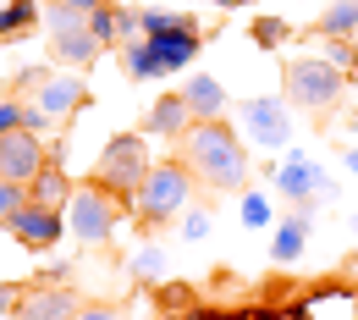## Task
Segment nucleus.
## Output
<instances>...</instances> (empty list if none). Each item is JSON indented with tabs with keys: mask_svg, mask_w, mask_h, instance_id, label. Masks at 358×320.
Listing matches in <instances>:
<instances>
[{
	"mask_svg": "<svg viewBox=\"0 0 358 320\" xmlns=\"http://www.w3.org/2000/svg\"><path fill=\"white\" fill-rule=\"evenodd\" d=\"M182 166L215 193H243L248 188V144L231 122H193L182 133Z\"/></svg>",
	"mask_w": 358,
	"mask_h": 320,
	"instance_id": "nucleus-1",
	"label": "nucleus"
},
{
	"mask_svg": "<svg viewBox=\"0 0 358 320\" xmlns=\"http://www.w3.org/2000/svg\"><path fill=\"white\" fill-rule=\"evenodd\" d=\"M187 193H193V172H187L182 160H160V166H149V177L138 183V193H133V216L143 221V227H160V221L182 216Z\"/></svg>",
	"mask_w": 358,
	"mask_h": 320,
	"instance_id": "nucleus-2",
	"label": "nucleus"
},
{
	"mask_svg": "<svg viewBox=\"0 0 358 320\" xmlns=\"http://www.w3.org/2000/svg\"><path fill=\"white\" fill-rule=\"evenodd\" d=\"M348 89V72L342 67H331L325 55H298V61H287V72H281V94L298 105V111H331L336 99Z\"/></svg>",
	"mask_w": 358,
	"mask_h": 320,
	"instance_id": "nucleus-3",
	"label": "nucleus"
},
{
	"mask_svg": "<svg viewBox=\"0 0 358 320\" xmlns=\"http://www.w3.org/2000/svg\"><path fill=\"white\" fill-rule=\"evenodd\" d=\"M143 177H149V144H143V133H116L99 149V160H94V183L105 193H116V199H127V204H133Z\"/></svg>",
	"mask_w": 358,
	"mask_h": 320,
	"instance_id": "nucleus-4",
	"label": "nucleus"
},
{
	"mask_svg": "<svg viewBox=\"0 0 358 320\" xmlns=\"http://www.w3.org/2000/svg\"><path fill=\"white\" fill-rule=\"evenodd\" d=\"M292 99L287 94H259V99H243L237 105V133H243V144L248 149H281V144H292L298 138V127H292Z\"/></svg>",
	"mask_w": 358,
	"mask_h": 320,
	"instance_id": "nucleus-5",
	"label": "nucleus"
},
{
	"mask_svg": "<svg viewBox=\"0 0 358 320\" xmlns=\"http://www.w3.org/2000/svg\"><path fill=\"white\" fill-rule=\"evenodd\" d=\"M116 221H122V199L105 193L99 183H83L72 193V204H66V227H72L78 243H89V249L110 243V237H116Z\"/></svg>",
	"mask_w": 358,
	"mask_h": 320,
	"instance_id": "nucleus-6",
	"label": "nucleus"
},
{
	"mask_svg": "<svg viewBox=\"0 0 358 320\" xmlns=\"http://www.w3.org/2000/svg\"><path fill=\"white\" fill-rule=\"evenodd\" d=\"M45 166H50V155H45V144H39V133L17 127V133L0 138V177H6V183H22V188H28Z\"/></svg>",
	"mask_w": 358,
	"mask_h": 320,
	"instance_id": "nucleus-7",
	"label": "nucleus"
},
{
	"mask_svg": "<svg viewBox=\"0 0 358 320\" xmlns=\"http://www.w3.org/2000/svg\"><path fill=\"white\" fill-rule=\"evenodd\" d=\"M78 315H83V298L72 287H50V281L22 287V298L11 309V320H78Z\"/></svg>",
	"mask_w": 358,
	"mask_h": 320,
	"instance_id": "nucleus-8",
	"label": "nucleus"
},
{
	"mask_svg": "<svg viewBox=\"0 0 358 320\" xmlns=\"http://www.w3.org/2000/svg\"><path fill=\"white\" fill-rule=\"evenodd\" d=\"M270 188L281 193V204H287V210H298V204H320V166L303 160V155H287V160L275 166Z\"/></svg>",
	"mask_w": 358,
	"mask_h": 320,
	"instance_id": "nucleus-9",
	"label": "nucleus"
},
{
	"mask_svg": "<svg viewBox=\"0 0 358 320\" xmlns=\"http://www.w3.org/2000/svg\"><path fill=\"white\" fill-rule=\"evenodd\" d=\"M11 232H17V243H22V249H55V243H61V232H72V227H66V216H61V210H50V204H34V199H28V204L17 210Z\"/></svg>",
	"mask_w": 358,
	"mask_h": 320,
	"instance_id": "nucleus-10",
	"label": "nucleus"
},
{
	"mask_svg": "<svg viewBox=\"0 0 358 320\" xmlns=\"http://www.w3.org/2000/svg\"><path fill=\"white\" fill-rule=\"evenodd\" d=\"M34 99L45 105L55 122H72V116H78V111L89 105L94 94H89V83H83L78 72H50V78H45V89L34 94Z\"/></svg>",
	"mask_w": 358,
	"mask_h": 320,
	"instance_id": "nucleus-11",
	"label": "nucleus"
},
{
	"mask_svg": "<svg viewBox=\"0 0 358 320\" xmlns=\"http://www.w3.org/2000/svg\"><path fill=\"white\" fill-rule=\"evenodd\" d=\"M292 315H298V320H358V293H353V287H342V281L314 287Z\"/></svg>",
	"mask_w": 358,
	"mask_h": 320,
	"instance_id": "nucleus-12",
	"label": "nucleus"
},
{
	"mask_svg": "<svg viewBox=\"0 0 358 320\" xmlns=\"http://www.w3.org/2000/svg\"><path fill=\"white\" fill-rule=\"evenodd\" d=\"M199 39H204V28H199V17L193 22H177V28H166V34H149V45L160 50V61H166V72H182V67H193V55H199Z\"/></svg>",
	"mask_w": 358,
	"mask_h": 320,
	"instance_id": "nucleus-13",
	"label": "nucleus"
},
{
	"mask_svg": "<svg viewBox=\"0 0 358 320\" xmlns=\"http://www.w3.org/2000/svg\"><path fill=\"white\" fill-rule=\"evenodd\" d=\"M309 227H314V204L287 210L281 227H275V237H270V260H275V265H292V260L303 254V243H309Z\"/></svg>",
	"mask_w": 358,
	"mask_h": 320,
	"instance_id": "nucleus-14",
	"label": "nucleus"
},
{
	"mask_svg": "<svg viewBox=\"0 0 358 320\" xmlns=\"http://www.w3.org/2000/svg\"><path fill=\"white\" fill-rule=\"evenodd\" d=\"M99 39H94L89 28H72V34H50V61L55 67H72V72H83V67H94L99 61Z\"/></svg>",
	"mask_w": 358,
	"mask_h": 320,
	"instance_id": "nucleus-15",
	"label": "nucleus"
},
{
	"mask_svg": "<svg viewBox=\"0 0 358 320\" xmlns=\"http://www.w3.org/2000/svg\"><path fill=\"white\" fill-rule=\"evenodd\" d=\"M182 99H187L193 122H221L226 116V89H221V78H210V72H193L187 89H182Z\"/></svg>",
	"mask_w": 358,
	"mask_h": 320,
	"instance_id": "nucleus-16",
	"label": "nucleus"
},
{
	"mask_svg": "<svg viewBox=\"0 0 358 320\" xmlns=\"http://www.w3.org/2000/svg\"><path fill=\"white\" fill-rule=\"evenodd\" d=\"M193 127V111H187V99L177 94H160L155 105H149V122H143V133H155V138H182Z\"/></svg>",
	"mask_w": 358,
	"mask_h": 320,
	"instance_id": "nucleus-17",
	"label": "nucleus"
},
{
	"mask_svg": "<svg viewBox=\"0 0 358 320\" xmlns=\"http://www.w3.org/2000/svg\"><path fill=\"white\" fill-rule=\"evenodd\" d=\"M72 193H78V188H72V177H66V166H61V160H50L45 172L28 183V199H34V204H50V210H66V204H72Z\"/></svg>",
	"mask_w": 358,
	"mask_h": 320,
	"instance_id": "nucleus-18",
	"label": "nucleus"
},
{
	"mask_svg": "<svg viewBox=\"0 0 358 320\" xmlns=\"http://www.w3.org/2000/svg\"><path fill=\"white\" fill-rule=\"evenodd\" d=\"M122 67H127V78H133V83L166 78V61H160V50L149 45V39H138V45H122Z\"/></svg>",
	"mask_w": 358,
	"mask_h": 320,
	"instance_id": "nucleus-19",
	"label": "nucleus"
},
{
	"mask_svg": "<svg viewBox=\"0 0 358 320\" xmlns=\"http://www.w3.org/2000/svg\"><path fill=\"white\" fill-rule=\"evenodd\" d=\"M314 34H331V39H353L358 34V0H331L314 22Z\"/></svg>",
	"mask_w": 358,
	"mask_h": 320,
	"instance_id": "nucleus-20",
	"label": "nucleus"
},
{
	"mask_svg": "<svg viewBox=\"0 0 358 320\" xmlns=\"http://www.w3.org/2000/svg\"><path fill=\"white\" fill-rule=\"evenodd\" d=\"M34 22H45V11H39L34 0H11V6H0V39H17V34H28Z\"/></svg>",
	"mask_w": 358,
	"mask_h": 320,
	"instance_id": "nucleus-21",
	"label": "nucleus"
},
{
	"mask_svg": "<svg viewBox=\"0 0 358 320\" xmlns=\"http://www.w3.org/2000/svg\"><path fill=\"white\" fill-rule=\"evenodd\" d=\"M127 276H133V281H160V276H166V249H160V243H143V249H133Z\"/></svg>",
	"mask_w": 358,
	"mask_h": 320,
	"instance_id": "nucleus-22",
	"label": "nucleus"
},
{
	"mask_svg": "<svg viewBox=\"0 0 358 320\" xmlns=\"http://www.w3.org/2000/svg\"><path fill=\"white\" fill-rule=\"evenodd\" d=\"M89 34L99 39V45L122 50V6H116V0H105L99 11H89Z\"/></svg>",
	"mask_w": 358,
	"mask_h": 320,
	"instance_id": "nucleus-23",
	"label": "nucleus"
},
{
	"mask_svg": "<svg viewBox=\"0 0 358 320\" xmlns=\"http://www.w3.org/2000/svg\"><path fill=\"white\" fill-rule=\"evenodd\" d=\"M314 45H320V55H325L331 67H342L348 78L358 72V45H353V39H331V34H314Z\"/></svg>",
	"mask_w": 358,
	"mask_h": 320,
	"instance_id": "nucleus-24",
	"label": "nucleus"
},
{
	"mask_svg": "<svg viewBox=\"0 0 358 320\" xmlns=\"http://www.w3.org/2000/svg\"><path fill=\"white\" fill-rule=\"evenodd\" d=\"M72 28H89V11H72V6L50 0L45 6V34H72Z\"/></svg>",
	"mask_w": 358,
	"mask_h": 320,
	"instance_id": "nucleus-25",
	"label": "nucleus"
},
{
	"mask_svg": "<svg viewBox=\"0 0 358 320\" xmlns=\"http://www.w3.org/2000/svg\"><path fill=\"white\" fill-rule=\"evenodd\" d=\"M292 39V22H281V17H254V45L259 50H275Z\"/></svg>",
	"mask_w": 358,
	"mask_h": 320,
	"instance_id": "nucleus-26",
	"label": "nucleus"
},
{
	"mask_svg": "<svg viewBox=\"0 0 358 320\" xmlns=\"http://www.w3.org/2000/svg\"><path fill=\"white\" fill-rule=\"evenodd\" d=\"M177 232H182V243H204V237L215 232V216H210V210H187L177 221Z\"/></svg>",
	"mask_w": 358,
	"mask_h": 320,
	"instance_id": "nucleus-27",
	"label": "nucleus"
},
{
	"mask_svg": "<svg viewBox=\"0 0 358 320\" xmlns=\"http://www.w3.org/2000/svg\"><path fill=\"white\" fill-rule=\"evenodd\" d=\"M22 204H28V188H22V183H6V177H0V227H11Z\"/></svg>",
	"mask_w": 358,
	"mask_h": 320,
	"instance_id": "nucleus-28",
	"label": "nucleus"
},
{
	"mask_svg": "<svg viewBox=\"0 0 358 320\" xmlns=\"http://www.w3.org/2000/svg\"><path fill=\"white\" fill-rule=\"evenodd\" d=\"M243 227H270V199L259 188H243Z\"/></svg>",
	"mask_w": 358,
	"mask_h": 320,
	"instance_id": "nucleus-29",
	"label": "nucleus"
},
{
	"mask_svg": "<svg viewBox=\"0 0 358 320\" xmlns=\"http://www.w3.org/2000/svg\"><path fill=\"white\" fill-rule=\"evenodd\" d=\"M45 78H50V67H22V72L11 78V89H17V99H34V94L45 89Z\"/></svg>",
	"mask_w": 358,
	"mask_h": 320,
	"instance_id": "nucleus-30",
	"label": "nucleus"
},
{
	"mask_svg": "<svg viewBox=\"0 0 358 320\" xmlns=\"http://www.w3.org/2000/svg\"><path fill=\"white\" fill-rule=\"evenodd\" d=\"M17 127H22V99H6V94H0V138L17 133Z\"/></svg>",
	"mask_w": 358,
	"mask_h": 320,
	"instance_id": "nucleus-31",
	"label": "nucleus"
},
{
	"mask_svg": "<svg viewBox=\"0 0 358 320\" xmlns=\"http://www.w3.org/2000/svg\"><path fill=\"white\" fill-rule=\"evenodd\" d=\"M39 281H50V287H66V281H72V265H66V260H61V265H45V276H39Z\"/></svg>",
	"mask_w": 358,
	"mask_h": 320,
	"instance_id": "nucleus-32",
	"label": "nucleus"
},
{
	"mask_svg": "<svg viewBox=\"0 0 358 320\" xmlns=\"http://www.w3.org/2000/svg\"><path fill=\"white\" fill-rule=\"evenodd\" d=\"M17 298H22V287H11V281H0V315H11V309H17Z\"/></svg>",
	"mask_w": 358,
	"mask_h": 320,
	"instance_id": "nucleus-33",
	"label": "nucleus"
},
{
	"mask_svg": "<svg viewBox=\"0 0 358 320\" xmlns=\"http://www.w3.org/2000/svg\"><path fill=\"white\" fill-rule=\"evenodd\" d=\"M78 320H122V309H89V304H83V315Z\"/></svg>",
	"mask_w": 358,
	"mask_h": 320,
	"instance_id": "nucleus-34",
	"label": "nucleus"
},
{
	"mask_svg": "<svg viewBox=\"0 0 358 320\" xmlns=\"http://www.w3.org/2000/svg\"><path fill=\"white\" fill-rule=\"evenodd\" d=\"M61 6H72V11H99L105 0H61Z\"/></svg>",
	"mask_w": 358,
	"mask_h": 320,
	"instance_id": "nucleus-35",
	"label": "nucleus"
},
{
	"mask_svg": "<svg viewBox=\"0 0 358 320\" xmlns=\"http://www.w3.org/2000/svg\"><path fill=\"white\" fill-rule=\"evenodd\" d=\"M226 320H270V309H243V315H226Z\"/></svg>",
	"mask_w": 358,
	"mask_h": 320,
	"instance_id": "nucleus-36",
	"label": "nucleus"
},
{
	"mask_svg": "<svg viewBox=\"0 0 358 320\" xmlns=\"http://www.w3.org/2000/svg\"><path fill=\"white\" fill-rule=\"evenodd\" d=\"M342 166H348V172L358 177V149H348V155H342Z\"/></svg>",
	"mask_w": 358,
	"mask_h": 320,
	"instance_id": "nucleus-37",
	"label": "nucleus"
},
{
	"mask_svg": "<svg viewBox=\"0 0 358 320\" xmlns=\"http://www.w3.org/2000/svg\"><path fill=\"white\" fill-rule=\"evenodd\" d=\"M215 6H226V11H231V6H248V0H215Z\"/></svg>",
	"mask_w": 358,
	"mask_h": 320,
	"instance_id": "nucleus-38",
	"label": "nucleus"
},
{
	"mask_svg": "<svg viewBox=\"0 0 358 320\" xmlns=\"http://www.w3.org/2000/svg\"><path fill=\"white\" fill-rule=\"evenodd\" d=\"M171 6H187V0H171Z\"/></svg>",
	"mask_w": 358,
	"mask_h": 320,
	"instance_id": "nucleus-39",
	"label": "nucleus"
}]
</instances>
